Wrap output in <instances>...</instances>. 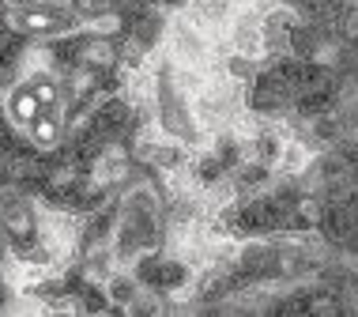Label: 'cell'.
I'll return each instance as SVG.
<instances>
[{"mask_svg": "<svg viewBox=\"0 0 358 317\" xmlns=\"http://www.w3.org/2000/svg\"><path fill=\"white\" fill-rule=\"evenodd\" d=\"M31 136H34V143H38V148H53V143H57V136H61V121H57L50 110H45L42 118H38V121L31 125Z\"/></svg>", "mask_w": 358, "mask_h": 317, "instance_id": "cell-1", "label": "cell"}]
</instances>
